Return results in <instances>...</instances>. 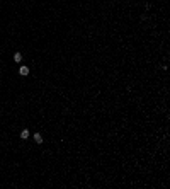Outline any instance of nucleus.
<instances>
[{"instance_id": "nucleus-1", "label": "nucleus", "mask_w": 170, "mask_h": 189, "mask_svg": "<svg viewBox=\"0 0 170 189\" xmlns=\"http://www.w3.org/2000/svg\"><path fill=\"white\" fill-rule=\"evenodd\" d=\"M19 73H20V75H22V77L29 75V68H27V66H24V65H22V66H20V68H19Z\"/></svg>"}, {"instance_id": "nucleus-2", "label": "nucleus", "mask_w": 170, "mask_h": 189, "mask_svg": "<svg viewBox=\"0 0 170 189\" xmlns=\"http://www.w3.org/2000/svg\"><path fill=\"white\" fill-rule=\"evenodd\" d=\"M20 138H22V140H27L29 138V130L27 128H24V130L20 131Z\"/></svg>"}, {"instance_id": "nucleus-3", "label": "nucleus", "mask_w": 170, "mask_h": 189, "mask_svg": "<svg viewBox=\"0 0 170 189\" xmlns=\"http://www.w3.org/2000/svg\"><path fill=\"white\" fill-rule=\"evenodd\" d=\"M32 138H34V142H36V143H43V136H41L39 133H34V136H32Z\"/></svg>"}, {"instance_id": "nucleus-4", "label": "nucleus", "mask_w": 170, "mask_h": 189, "mask_svg": "<svg viewBox=\"0 0 170 189\" xmlns=\"http://www.w3.org/2000/svg\"><path fill=\"white\" fill-rule=\"evenodd\" d=\"M14 60H15L17 63H19L20 60H22V53H19V51H17V53H14Z\"/></svg>"}]
</instances>
